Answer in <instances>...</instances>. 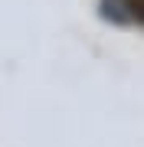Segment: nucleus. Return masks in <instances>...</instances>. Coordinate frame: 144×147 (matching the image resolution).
I'll list each match as a JSON object with an SVG mask.
<instances>
[{"label":"nucleus","mask_w":144,"mask_h":147,"mask_svg":"<svg viewBox=\"0 0 144 147\" xmlns=\"http://www.w3.org/2000/svg\"><path fill=\"white\" fill-rule=\"evenodd\" d=\"M124 3H128L131 10L138 13V16H144V0H124Z\"/></svg>","instance_id":"f257e3e1"}]
</instances>
